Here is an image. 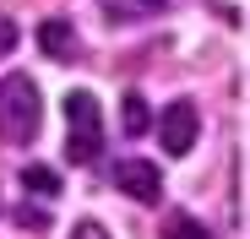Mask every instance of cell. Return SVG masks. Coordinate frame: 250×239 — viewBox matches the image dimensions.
Wrapping results in <instances>:
<instances>
[{"instance_id":"cell-1","label":"cell","mask_w":250,"mask_h":239,"mask_svg":"<svg viewBox=\"0 0 250 239\" xmlns=\"http://www.w3.org/2000/svg\"><path fill=\"white\" fill-rule=\"evenodd\" d=\"M38 120H44V103H38L33 76H0V141H33L38 136Z\"/></svg>"},{"instance_id":"cell-2","label":"cell","mask_w":250,"mask_h":239,"mask_svg":"<svg viewBox=\"0 0 250 239\" xmlns=\"http://www.w3.org/2000/svg\"><path fill=\"white\" fill-rule=\"evenodd\" d=\"M98 131H104V114L93 93H65V158L71 163H93L98 158Z\"/></svg>"},{"instance_id":"cell-3","label":"cell","mask_w":250,"mask_h":239,"mask_svg":"<svg viewBox=\"0 0 250 239\" xmlns=\"http://www.w3.org/2000/svg\"><path fill=\"white\" fill-rule=\"evenodd\" d=\"M196 131H201V120H196V103H185V98L158 114V141H163L169 158H185L196 147Z\"/></svg>"},{"instance_id":"cell-4","label":"cell","mask_w":250,"mask_h":239,"mask_svg":"<svg viewBox=\"0 0 250 239\" xmlns=\"http://www.w3.org/2000/svg\"><path fill=\"white\" fill-rule=\"evenodd\" d=\"M109 174H114V185L131 196V201H158L163 196V174L147 163V158H114Z\"/></svg>"},{"instance_id":"cell-5","label":"cell","mask_w":250,"mask_h":239,"mask_svg":"<svg viewBox=\"0 0 250 239\" xmlns=\"http://www.w3.org/2000/svg\"><path fill=\"white\" fill-rule=\"evenodd\" d=\"M38 44H44V55H55V60H76V55H82L76 27H71V22H60V17H49L44 27H38Z\"/></svg>"},{"instance_id":"cell-6","label":"cell","mask_w":250,"mask_h":239,"mask_svg":"<svg viewBox=\"0 0 250 239\" xmlns=\"http://www.w3.org/2000/svg\"><path fill=\"white\" fill-rule=\"evenodd\" d=\"M120 125H125V136H147L152 114H147V98H142V93H125V98H120Z\"/></svg>"},{"instance_id":"cell-7","label":"cell","mask_w":250,"mask_h":239,"mask_svg":"<svg viewBox=\"0 0 250 239\" xmlns=\"http://www.w3.org/2000/svg\"><path fill=\"white\" fill-rule=\"evenodd\" d=\"M163 239H207V228H201L190 212H169V223H163Z\"/></svg>"},{"instance_id":"cell-8","label":"cell","mask_w":250,"mask_h":239,"mask_svg":"<svg viewBox=\"0 0 250 239\" xmlns=\"http://www.w3.org/2000/svg\"><path fill=\"white\" fill-rule=\"evenodd\" d=\"M22 185H27V190H38V196H60V174L38 169V163H27V169H22Z\"/></svg>"},{"instance_id":"cell-9","label":"cell","mask_w":250,"mask_h":239,"mask_svg":"<svg viewBox=\"0 0 250 239\" xmlns=\"http://www.w3.org/2000/svg\"><path fill=\"white\" fill-rule=\"evenodd\" d=\"M11 49H17V22L0 17V55H11Z\"/></svg>"},{"instance_id":"cell-10","label":"cell","mask_w":250,"mask_h":239,"mask_svg":"<svg viewBox=\"0 0 250 239\" xmlns=\"http://www.w3.org/2000/svg\"><path fill=\"white\" fill-rule=\"evenodd\" d=\"M17 223H27V228H44V212H38V207H17Z\"/></svg>"},{"instance_id":"cell-11","label":"cell","mask_w":250,"mask_h":239,"mask_svg":"<svg viewBox=\"0 0 250 239\" xmlns=\"http://www.w3.org/2000/svg\"><path fill=\"white\" fill-rule=\"evenodd\" d=\"M71 239H109V234H104L98 223H76V228H71Z\"/></svg>"},{"instance_id":"cell-12","label":"cell","mask_w":250,"mask_h":239,"mask_svg":"<svg viewBox=\"0 0 250 239\" xmlns=\"http://www.w3.org/2000/svg\"><path fill=\"white\" fill-rule=\"evenodd\" d=\"M136 6H163V0H136Z\"/></svg>"}]
</instances>
